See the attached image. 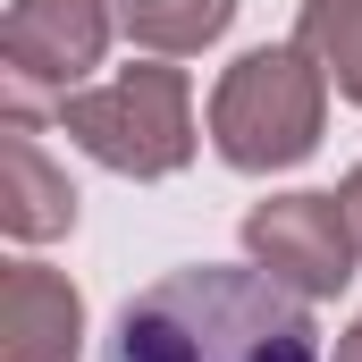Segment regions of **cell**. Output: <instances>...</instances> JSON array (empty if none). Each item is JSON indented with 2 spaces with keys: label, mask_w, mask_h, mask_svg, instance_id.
<instances>
[{
  "label": "cell",
  "mask_w": 362,
  "mask_h": 362,
  "mask_svg": "<svg viewBox=\"0 0 362 362\" xmlns=\"http://www.w3.org/2000/svg\"><path fill=\"white\" fill-rule=\"evenodd\" d=\"M68 144L93 152L118 177H169L194 160V85L185 68H118L110 85H85L59 101Z\"/></svg>",
  "instance_id": "3"
},
{
  "label": "cell",
  "mask_w": 362,
  "mask_h": 362,
  "mask_svg": "<svg viewBox=\"0 0 362 362\" xmlns=\"http://www.w3.org/2000/svg\"><path fill=\"white\" fill-rule=\"evenodd\" d=\"M245 245L270 278H286L303 303L312 295H337L362 262V236H354V211L346 194H278L245 219Z\"/></svg>",
  "instance_id": "5"
},
{
  "label": "cell",
  "mask_w": 362,
  "mask_h": 362,
  "mask_svg": "<svg viewBox=\"0 0 362 362\" xmlns=\"http://www.w3.org/2000/svg\"><path fill=\"white\" fill-rule=\"evenodd\" d=\"M320 118H329V76L303 42H262L245 51L219 93H211V144L228 169L245 177H270V169H295L312 160L320 144Z\"/></svg>",
  "instance_id": "2"
},
{
  "label": "cell",
  "mask_w": 362,
  "mask_h": 362,
  "mask_svg": "<svg viewBox=\"0 0 362 362\" xmlns=\"http://www.w3.org/2000/svg\"><path fill=\"white\" fill-rule=\"evenodd\" d=\"M346 211H354V236H362V169L346 177Z\"/></svg>",
  "instance_id": "10"
},
{
  "label": "cell",
  "mask_w": 362,
  "mask_h": 362,
  "mask_svg": "<svg viewBox=\"0 0 362 362\" xmlns=\"http://www.w3.org/2000/svg\"><path fill=\"white\" fill-rule=\"evenodd\" d=\"M110 0H8L0 17V59H8V101L34 110V93H85V76L110 51Z\"/></svg>",
  "instance_id": "4"
},
{
  "label": "cell",
  "mask_w": 362,
  "mask_h": 362,
  "mask_svg": "<svg viewBox=\"0 0 362 362\" xmlns=\"http://www.w3.org/2000/svg\"><path fill=\"white\" fill-rule=\"evenodd\" d=\"M337 362H362V320L346 329V346H337Z\"/></svg>",
  "instance_id": "11"
},
{
  "label": "cell",
  "mask_w": 362,
  "mask_h": 362,
  "mask_svg": "<svg viewBox=\"0 0 362 362\" xmlns=\"http://www.w3.org/2000/svg\"><path fill=\"white\" fill-rule=\"evenodd\" d=\"M85 346V303L76 286L42 262L0 270V362H68Z\"/></svg>",
  "instance_id": "6"
},
{
  "label": "cell",
  "mask_w": 362,
  "mask_h": 362,
  "mask_svg": "<svg viewBox=\"0 0 362 362\" xmlns=\"http://www.w3.org/2000/svg\"><path fill=\"white\" fill-rule=\"evenodd\" d=\"M295 42L320 59V76L362 110V0H303Z\"/></svg>",
  "instance_id": "9"
},
{
  "label": "cell",
  "mask_w": 362,
  "mask_h": 362,
  "mask_svg": "<svg viewBox=\"0 0 362 362\" xmlns=\"http://www.w3.org/2000/svg\"><path fill=\"white\" fill-rule=\"evenodd\" d=\"M110 362H320V329L303 295L262 262H194L118 312Z\"/></svg>",
  "instance_id": "1"
},
{
  "label": "cell",
  "mask_w": 362,
  "mask_h": 362,
  "mask_svg": "<svg viewBox=\"0 0 362 362\" xmlns=\"http://www.w3.org/2000/svg\"><path fill=\"white\" fill-rule=\"evenodd\" d=\"M110 17H118V34H135L144 51L185 59V51H202V42L228 34L236 0H110Z\"/></svg>",
  "instance_id": "8"
},
{
  "label": "cell",
  "mask_w": 362,
  "mask_h": 362,
  "mask_svg": "<svg viewBox=\"0 0 362 362\" xmlns=\"http://www.w3.org/2000/svg\"><path fill=\"white\" fill-rule=\"evenodd\" d=\"M0 228L17 245H42V236L76 228V185L42 160L25 101H8V127H0Z\"/></svg>",
  "instance_id": "7"
}]
</instances>
